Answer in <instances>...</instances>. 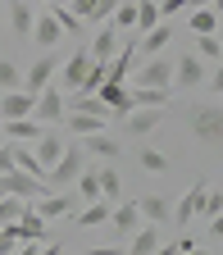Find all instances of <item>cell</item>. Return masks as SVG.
Instances as JSON below:
<instances>
[{
	"mask_svg": "<svg viewBox=\"0 0 223 255\" xmlns=\"http://www.w3.org/2000/svg\"><path fill=\"white\" fill-rule=\"evenodd\" d=\"M191 132H196L210 150H219V141H223V110H219V101L191 110Z\"/></svg>",
	"mask_w": 223,
	"mask_h": 255,
	"instance_id": "cell-1",
	"label": "cell"
},
{
	"mask_svg": "<svg viewBox=\"0 0 223 255\" xmlns=\"http://www.w3.org/2000/svg\"><path fill=\"white\" fill-rule=\"evenodd\" d=\"M82 169H87V150H82V146H64V155L46 169V187H50V191H55V187H69Z\"/></svg>",
	"mask_w": 223,
	"mask_h": 255,
	"instance_id": "cell-2",
	"label": "cell"
},
{
	"mask_svg": "<svg viewBox=\"0 0 223 255\" xmlns=\"http://www.w3.org/2000/svg\"><path fill=\"white\" fill-rule=\"evenodd\" d=\"M0 191H9V196H23V201H37V196H46V178H32V173H23V169H9V173H0Z\"/></svg>",
	"mask_w": 223,
	"mask_h": 255,
	"instance_id": "cell-3",
	"label": "cell"
},
{
	"mask_svg": "<svg viewBox=\"0 0 223 255\" xmlns=\"http://www.w3.org/2000/svg\"><path fill=\"white\" fill-rule=\"evenodd\" d=\"M137 87H164V91H173V59L169 55H150L137 69Z\"/></svg>",
	"mask_w": 223,
	"mask_h": 255,
	"instance_id": "cell-4",
	"label": "cell"
},
{
	"mask_svg": "<svg viewBox=\"0 0 223 255\" xmlns=\"http://www.w3.org/2000/svg\"><path fill=\"white\" fill-rule=\"evenodd\" d=\"M32 119H37V123H59L64 119V91L55 82L37 91V101H32Z\"/></svg>",
	"mask_w": 223,
	"mask_h": 255,
	"instance_id": "cell-5",
	"label": "cell"
},
{
	"mask_svg": "<svg viewBox=\"0 0 223 255\" xmlns=\"http://www.w3.org/2000/svg\"><path fill=\"white\" fill-rule=\"evenodd\" d=\"M123 119H127V132H132V137H150L155 128L169 119V105H146V110H127Z\"/></svg>",
	"mask_w": 223,
	"mask_h": 255,
	"instance_id": "cell-6",
	"label": "cell"
},
{
	"mask_svg": "<svg viewBox=\"0 0 223 255\" xmlns=\"http://www.w3.org/2000/svg\"><path fill=\"white\" fill-rule=\"evenodd\" d=\"M37 214H41L46 223H55V219H73V214H78V201L64 196V191L55 187V191H46V196H37Z\"/></svg>",
	"mask_w": 223,
	"mask_h": 255,
	"instance_id": "cell-7",
	"label": "cell"
},
{
	"mask_svg": "<svg viewBox=\"0 0 223 255\" xmlns=\"http://www.w3.org/2000/svg\"><path fill=\"white\" fill-rule=\"evenodd\" d=\"M64 146H69V141H64V132H59V128L50 123V128H41V137L37 141H32V155H37L41 159V169H50L55 164V159L64 155Z\"/></svg>",
	"mask_w": 223,
	"mask_h": 255,
	"instance_id": "cell-8",
	"label": "cell"
},
{
	"mask_svg": "<svg viewBox=\"0 0 223 255\" xmlns=\"http://www.w3.org/2000/svg\"><path fill=\"white\" fill-rule=\"evenodd\" d=\"M55 73H59V59H55V55H41V59L23 73V91H32V96H37L41 87H50V82H55Z\"/></svg>",
	"mask_w": 223,
	"mask_h": 255,
	"instance_id": "cell-9",
	"label": "cell"
},
{
	"mask_svg": "<svg viewBox=\"0 0 223 255\" xmlns=\"http://www.w3.org/2000/svg\"><path fill=\"white\" fill-rule=\"evenodd\" d=\"M64 132H73V137H87V132H101L105 128V114H87V110H69L64 105Z\"/></svg>",
	"mask_w": 223,
	"mask_h": 255,
	"instance_id": "cell-10",
	"label": "cell"
},
{
	"mask_svg": "<svg viewBox=\"0 0 223 255\" xmlns=\"http://www.w3.org/2000/svg\"><path fill=\"white\" fill-rule=\"evenodd\" d=\"M110 59L114 64H105V78L110 82H127V73H132V64H137V41H123Z\"/></svg>",
	"mask_w": 223,
	"mask_h": 255,
	"instance_id": "cell-11",
	"label": "cell"
},
{
	"mask_svg": "<svg viewBox=\"0 0 223 255\" xmlns=\"http://www.w3.org/2000/svg\"><path fill=\"white\" fill-rule=\"evenodd\" d=\"M173 41V18H159L150 32H141V41H137V50L141 55H159V50H164Z\"/></svg>",
	"mask_w": 223,
	"mask_h": 255,
	"instance_id": "cell-12",
	"label": "cell"
},
{
	"mask_svg": "<svg viewBox=\"0 0 223 255\" xmlns=\"http://www.w3.org/2000/svg\"><path fill=\"white\" fill-rule=\"evenodd\" d=\"M105 223H110V228H114L118 237H127V233H132V228H141V223H146V219H141V210H137V201H123L118 210H110V219H105Z\"/></svg>",
	"mask_w": 223,
	"mask_h": 255,
	"instance_id": "cell-13",
	"label": "cell"
},
{
	"mask_svg": "<svg viewBox=\"0 0 223 255\" xmlns=\"http://www.w3.org/2000/svg\"><path fill=\"white\" fill-rule=\"evenodd\" d=\"M87 69H91V55H87V50L69 55V59H64V78H59V91H78V87H82V78H87Z\"/></svg>",
	"mask_w": 223,
	"mask_h": 255,
	"instance_id": "cell-14",
	"label": "cell"
},
{
	"mask_svg": "<svg viewBox=\"0 0 223 255\" xmlns=\"http://www.w3.org/2000/svg\"><path fill=\"white\" fill-rule=\"evenodd\" d=\"M127 237H132V255H155L159 246H164V233H159V223H141V228H132Z\"/></svg>",
	"mask_w": 223,
	"mask_h": 255,
	"instance_id": "cell-15",
	"label": "cell"
},
{
	"mask_svg": "<svg viewBox=\"0 0 223 255\" xmlns=\"http://www.w3.org/2000/svg\"><path fill=\"white\" fill-rule=\"evenodd\" d=\"M78 146H82L87 155H96V159H114V155H123V146H118L114 137H105V128H101V132H87V137H78Z\"/></svg>",
	"mask_w": 223,
	"mask_h": 255,
	"instance_id": "cell-16",
	"label": "cell"
},
{
	"mask_svg": "<svg viewBox=\"0 0 223 255\" xmlns=\"http://www.w3.org/2000/svg\"><path fill=\"white\" fill-rule=\"evenodd\" d=\"M173 78L182 82V87H201V78H205V59L191 50V55H178V64H173Z\"/></svg>",
	"mask_w": 223,
	"mask_h": 255,
	"instance_id": "cell-17",
	"label": "cell"
},
{
	"mask_svg": "<svg viewBox=\"0 0 223 255\" xmlns=\"http://www.w3.org/2000/svg\"><path fill=\"white\" fill-rule=\"evenodd\" d=\"M32 101H37V96L23 91V87L5 91V96H0V119H23V114H32Z\"/></svg>",
	"mask_w": 223,
	"mask_h": 255,
	"instance_id": "cell-18",
	"label": "cell"
},
{
	"mask_svg": "<svg viewBox=\"0 0 223 255\" xmlns=\"http://www.w3.org/2000/svg\"><path fill=\"white\" fill-rule=\"evenodd\" d=\"M27 41H37V46H55V41H64V27L55 23V14H37V18H32Z\"/></svg>",
	"mask_w": 223,
	"mask_h": 255,
	"instance_id": "cell-19",
	"label": "cell"
},
{
	"mask_svg": "<svg viewBox=\"0 0 223 255\" xmlns=\"http://www.w3.org/2000/svg\"><path fill=\"white\" fill-rule=\"evenodd\" d=\"M205 187H210V182L201 178V182H196V187H191L187 196L178 201V210H169V223H191V219H196V210H201V196H205Z\"/></svg>",
	"mask_w": 223,
	"mask_h": 255,
	"instance_id": "cell-20",
	"label": "cell"
},
{
	"mask_svg": "<svg viewBox=\"0 0 223 255\" xmlns=\"http://www.w3.org/2000/svg\"><path fill=\"white\" fill-rule=\"evenodd\" d=\"M96 96H101V101L110 105V119H114V114H127V110H132V101H127V87H123V82H110V78H105L101 87H96Z\"/></svg>",
	"mask_w": 223,
	"mask_h": 255,
	"instance_id": "cell-21",
	"label": "cell"
},
{
	"mask_svg": "<svg viewBox=\"0 0 223 255\" xmlns=\"http://www.w3.org/2000/svg\"><path fill=\"white\" fill-rule=\"evenodd\" d=\"M5 123V141H37L41 137V123L32 119V114H23V119H0Z\"/></svg>",
	"mask_w": 223,
	"mask_h": 255,
	"instance_id": "cell-22",
	"label": "cell"
},
{
	"mask_svg": "<svg viewBox=\"0 0 223 255\" xmlns=\"http://www.w3.org/2000/svg\"><path fill=\"white\" fill-rule=\"evenodd\" d=\"M114 50H118V27H114V23H105V27L96 32V37H91L87 55H91V59H105V64H110V55H114Z\"/></svg>",
	"mask_w": 223,
	"mask_h": 255,
	"instance_id": "cell-23",
	"label": "cell"
},
{
	"mask_svg": "<svg viewBox=\"0 0 223 255\" xmlns=\"http://www.w3.org/2000/svg\"><path fill=\"white\" fill-rule=\"evenodd\" d=\"M5 5H9V32H14L18 41H27L32 18H37V14H32V5H27V0H5Z\"/></svg>",
	"mask_w": 223,
	"mask_h": 255,
	"instance_id": "cell-24",
	"label": "cell"
},
{
	"mask_svg": "<svg viewBox=\"0 0 223 255\" xmlns=\"http://www.w3.org/2000/svg\"><path fill=\"white\" fill-rule=\"evenodd\" d=\"M114 5H118V0H69V9H73L82 23H87V18H110Z\"/></svg>",
	"mask_w": 223,
	"mask_h": 255,
	"instance_id": "cell-25",
	"label": "cell"
},
{
	"mask_svg": "<svg viewBox=\"0 0 223 255\" xmlns=\"http://www.w3.org/2000/svg\"><path fill=\"white\" fill-rule=\"evenodd\" d=\"M105 219H110V205H105V196H96V201H87V210L73 214V228H96Z\"/></svg>",
	"mask_w": 223,
	"mask_h": 255,
	"instance_id": "cell-26",
	"label": "cell"
},
{
	"mask_svg": "<svg viewBox=\"0 0 223 255\" xmlns=\"http://www.w3.org/2000/svg\"><path fill=\"white\" fill-rule=\"evenodd\" d=\"M169 96L173 91H164V87H132L127 101H132V110H146V105H169Z\"/></svg>",
	"mask_w": 223,
	"mask_h": 255,
	"instance_id": "cell-27",
	"label": "cell"
},
{
	"mask_svg": "<svg viewBox=\"0 0 223 255\" xmlns=\"http://www.w3.org/2000/svg\"><path fill=\"white\" fill-rule=\"evenodd\" d=\"M137 210H141V219H146V223H159V228L169 223V201H164V196H141V201H137Z\"/></svg>",
	"mask_w": 223,
	"mask_h": 255,
	"instance_id": "cell-28",
	"label": "cell"
},
{
	"mask_svg": "<svg viewBox=\"0 0 223 255\" xmlns=\"http://www.w3.org/2000/svg\"><path fill=\"white\" fill-rule=\"evenodd\" d=\"M50 14H55V23L64 27V37H78V32H82V18L69 9V0H55V5H50Z\"/></svg>",
	"mask_w": 223,
	"mask_h": 255,
	"instance_id": "cell-29",
	"label": "cell"
},
{
	"mask_svg": "<svg viewBox=\"0 0 223 255\" xmlns=\"http://www.w3.org/2000/svg\"><path fill=\"white\" fill-rule=\"evenodd\" d=\"M137 164L146 169V173H169V164H173V155H164V150H137Z\"/></svg>",
	"mask_w": 223,
	"mask_h": 255,
	"instance_id": "cell-30",
	"label": "cell"
},
{
	"mask_svg": "<svg viewBox=\"0 0 223 255\" xmlns=\"http://www.w3.org/2000/svg\"><path fill=\"white\" fill-rule=\"evenodd\" d=\"M196 55H201L205 64H219V55H223V46H219V32H196Z\"/></svg>",
	"mask_w": 223,
	"mask_h": 255,
	"instance_id": "cell-31",
	"label": "cell"
},
{
	"mask_svg": "<svg viewBox=\"0 0 223 255\" xmlns=\"http://www.w3.org/2000/svg\"><path fill=\"white\" fill-rule=\"evenodd\" d=\"M96 182H101V196H105V201L123 196V178H118V169H96Z\"/></svg>",
	"mask_w": 223,
	"mask_h": 255,
	"instance_id": "cell-32",
	"label": "cell"
},
{
	"mask_svg": "<svg viewBox=\"0 0 223 255\" xmlns=\"http://www.w3.org/2000/svg\"><path fill=\"white\" fill-rule=\"evenodd\" d=\"M32 201H23V196H9V191H0V223H14L23 210H27Z\"/></svg>",
	"mask_w": 223,
	"mask_h": 255,
	"instance_id": "cell-33",
	"label": "cell"
},
{
	"mask_svg": "<svg viewBox=\"0 0 223 255\" xmlns=\"http://www.w3.org/2000/svg\"><path fill=\"white\" fill-rule=\"evenodd\" d=\"M155 23H159V9H155V0H137V23H132V27H137V37H141V32H150Z\"/></svg>",
	"mask_w": 223,
	"mask_h": 255,
	"instance_id": "cell-34",
	"label": "cell"
},
{
	"mask_svg": "<svg viewBox=\"0 0 223 255\" xmlns=\"http://www.w3.org/2000/svg\"><path fill=\"white\" fill-rule=\"evenodd\" d=\"M196 214H201V219H219V214H223V196H219L214 182L205 187V196H201V210H196Z\"/></svg>",
	"mask_w": 223,
	"mask_h": 255,
	"instance_id": "cell-35",
	"label": "cell"
},
{
	"mask_svg": "<svg viewBox=\"0 0 223 255\" xmlns=\"http://www.w3.org/2000/svg\"><path fill=\"white\" fill-rule=\"evenodd\" d=\"M73 182H78V196H82V201H96V196H101V182H96V169H91V164H87Z\"/></svg>",
	"mask_w": 223,
	"mask_h": 255,
	"instance_id": "cell-36",
	"label": "cell"
},
{
	"mask_svg": "<svg viewBox=\"0 0 223 255\" xmlns=\"http://www.w3.org/2000/svg\"><path fill=\"white\" fill-rule=\"evenodd\" d=\"M191 32H219V9H191Z\"/></svg>",
	"mask_w": 223,
	"mask_h": 255,
	"instance_id": "cell-37",
	"label": "cell"
},
{
	"mask_svg": "<svg viewBox=\"0 0 223 255\" xmlns=\"http://www.w3.org/2000/svg\"><path fill=\"white\" fill-rule=\"evenodd\" d=\"M14 87H23V69L9 64V59H0V91H14Z\"/></svg>",
	"mask_w": 223,
	"mask_h": 255,
	"instance_id": "cell-38",
	"label": "cell"
},
{
	"mask_svg": "<svg viewBox=\"0 0 223 255\" xmlns=\"http://www.w3.org/2000/svg\"><path fill=\"white\" fill-rule=\"evenodd\" d=\"M110 23L123 32V27H132L137 23V5H114V14H110Z\"/></svg>",
	"mask_w": 223,
	"mask_h": 255,
	"instance_id": "cell-39",
	"label": "cell"
},
{
	"mask_svg": "<svg viewBox=\"0 0 223 255\" xmlns=\"http://www.w3.org/2000/svg\"><path fill=\"white\" fill-rule=\"evenodd\" d=\"M155 9H159V18H173L178 9H187V0H155Z\"/></svg>",
	"mask_w": 223,
	"mask_h": 255,
	"instance_id": "cell-40",
	"label": "cell"
},
{
	"mask_svg": "<svg viewBox=\"0 0 223 255\" xmlns=\"http://www.w3.org/2000/svg\"><path fill=\"white\" fill-rule=\"evenodd\" d=\"M9 169H14V146L0 141V173H9Z\"/></svg>",
	"mask_w": 223,
	"mask_h": 255,
	"instance_id": "cell-41",
	"label": "cell"
},
{
	"mask_svg": "<svg viewBox=\"0 0 223 255\" xmlns=\"http://www.w3.org/2000/svg\"><path fill=\"white\" fill-rule=\"evenodd\" d=\"M9 251H18V242H14L5 228H0V255H9Z\"/></svg>",
	"mask_w": 223,
	"mask_h": 255,
	"instance_id": "cell-42",
	"label": "cell"
},
{
	"mask_svg": "<svg viewBox=\"0 0 223 255\" xmlns=\"http://www.w3.org/2000/svg\"><path fill=\"white\" fill-rule=\"evenodd\" d=\"M187 5H191V9H210L214 0H187Z\"/></svg>",
	"mask_w": 223,
	"mask_h": 255,
	"instance_id": "cell-43",
	"label": "cell"
},
{
	"mask_svg": "<svg viewBox=\"0 0 223 255\" xmlns=\"http://www.w3.org/2000/svg\"><path fill=\"white\" fill-rule=\"evenodd\" d=\"M46 5H55V0H46Z\"/></svg>",
	"mask_w": 223,
	"mask_h": 255,
	"instance_id": "cell-44",
	"label": "cell"
}]
</instances>
